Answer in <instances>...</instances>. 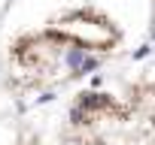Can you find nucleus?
Wrapping results in <instances>:
<instances>
[{
	"mask_svg": "<svg viewBox=\"0 0 155 145\" xmlns=\"http://www.w3.org/2000/svg\"><path fill=\"white\" fill-rule=\"evenodd\" d=\"M0 145H43V139H40V133H34L25 124L3 121L0 124Z\"/></svg>",
	"mask_w": 155,
	"mask_h": 145,
	"instance_id": "3",
	"label": "nucleus"
},
{
	"mask_svg": "<svg viewBox=\"0 0 155 145\" xmlns=\"http://www.w3.org/2000/svg\"><path fill=\"white\" fill-rule=\"evenodd\" d=\"M125 42L122 24L94 3H76L43 24L15 33L6 45L9 85L18 91H46L70 85L97 69Z\"/></svg>",
	"mask_w": 155,
	"mask_h": 145,
	"instance_id": "1",
	"label": "nucleus"
},
{
	"mask_svg": "<svg viewBox=\"0 0 155 145\" xmlns=\"http://www.w3.org/2000/svg\"><path fill=\"white\" fill-rule=\"evenodd\" d=\"M67 145H155V69L119 91H82L67 109Z\"/></svg>",
	"mask_w": 155,
	"mask_h": 145,
	"instance_id": "2",
	"label": "nucleus"
}]
</instances>
